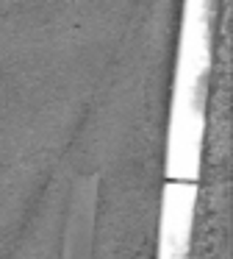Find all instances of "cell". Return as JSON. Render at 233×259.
<instances>
[{
	"instance_id": "obj_2",
	"label": "cell",
	"mask_w": 233,
	"mask_h": 259,
	"mask_svg": "<svg viewBox=\"0 0 233 259\" xmlns=\"http://www.w3.org/2000/svg\"><path fill=\"white\" fill-rule=\"evenodd\" d=\"M158 259H189V248H164V245H158Z\"/></svg>"
},
{
	"instance_id": "obj_1",
	"label": "cell",
	"mask_w": 233,
	"mask_h": 259,
	"mask_svg": "<svg viewBox=\"0 0 233 259\" xmlns=\"http://www.w3.org/2000/svg\"><path fill=\"white\" fill-rule=\"evenodd\" d=\"M100 176L78 179L70 198V214L64 226V256L61 259H92L94 251V223H97Z\"/></svg>"
}]
</instances>
